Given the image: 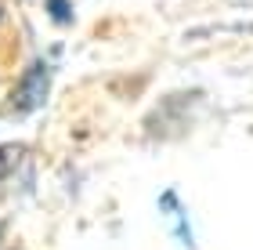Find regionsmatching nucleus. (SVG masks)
I'll return each mask as SVG.
<instances>
[{"label":"nucleus","mask_w":253,"mask_h":250,"mask_svg":"<svg viewBox=\"0 0 253 250\" xmlns=\"http://www.w3.org/2000/svg\"><path fill=\"white\" fill-rule=\"evenodd\" d=\"M43 95H47V69H43V65H37V69L22 80V91H18L15 105H18V109H33V105H40Z\"/></svg>","instance_id":"1"}]
</instances>
